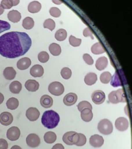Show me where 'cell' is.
Masks as SVG:
<instances>
[{"mask_svg":"<svg viewBox=\"0 0 132 149\" xmlns=\"http://www.w3.org/2000/svg\"><path fill=\"white\" fill-rule=\"evenodd\" d=\"M44 74V69L41 65L36 64L30 68V74L34 77H41Z\"/></svg>","mask_w":132,"mask_h":149,"instance_id":"2e32d148","label":"cell"},{"mask_svg":"<svg viewBox=\"0 0 132 149\" xmlns=\"http://www.w3.org/2000/svg\"><path fill=\"white\" fill-rule=\"evenodd\" d=\"M97 75L94 72H89L84 78L85 83L88 86H92L97 81Z\"/></svg>","mask_w":132,"mask_h":149,"instance_id":"cb8c5ba5","label":"cell"},{"mask_svg":"<svg viewBox=\"0 0 132 149\" xmlns=\"http://www.w3.org/2000/svg\"><path fill=\"white\" fill-rule=\"evenodd\" d=\"M109 102L116 104L119 102H125L126 98L123 88L118 89L117 91H112L109 95Z\"/></svg>","mask_w":132,"mask_h":149,"instance_id":"3957f363","label":"cell"},{"mask_svg":"<svg viewBox=\"0 0 132 149\" xmlns=\"http://www.w3.org/2000/svg\"><path fill=\"white\" fill-rule=\"evenodd\" d=\"M10 29V24L8 22L0 20V33L9 30Z\"/></svg>","mask_w":132,"mask_h":149,"instance_id":"60d3db41","label":"cell"},{"mask_svg":"<svg viewBox=\"0 0 132 149\" xmlns=\"http://www.w3.org/2000/svg\"><path fill=\"white\" fill-rule=\"evenodd\" d=\"M77 108L79 111H81L84 109L85 108H89L90 109H93L92 105H91L90 102H88L87 101H82L79 103L77 105Z\"/></svg>","mask_w":132,"mask_h":149,"instance_id":"f35d334b","label":"cell"},{"mask_svg":"<svg viewBox=\"0 0 132 149\" xmlns=\"http://www.w3.org/2000/svg\"><path fill=\"white\" fill-rule=\"evenodd\" d=\"M20 130L16 126H12L7 131V138L10 141H16L18 139L20 136Z\"/></svg>","mask_w":132,"mask_h":149,"instance_id":"52a82bcc","label":"cell"},{"mask_svg":"<svg viewBox=\"0 0 132 149\" xmlns=\"http://www.w3.org/2000/svg\"><path fill=\"white\" fill-rule=\"evenodd\" d=\"M4 100V96L2 93H0V105L2 104Z\"/></svg>","mask_w":132,"mask_h":149,"instance_id":"7dc6e473","label":"cell"},{"mask_svg":"<svg viewBox=\"0 0 132 149\" xmlns=\"http://www.w3.org/2000/svg\"><path fill=\"white\" fill-rule=\"evenodd\" d=\"M91 145L95 148H99L104 143V139L101 136L95 134L91 136L89 139Z\"/></svg>","mask_w":132,"mask_h":149,"instance_id":"5bb4252c","label":"cell"},{"mask_svg":"<svg viewBox=\"0 0 132 149\" xmlns=\"http://www.w3.org/2000/svg\"><path fill=\"white\" fill-rule=\"evenodd\" d=\"M4 12V9H3V8L2 7L1 5L0 4V15H2Z\"/></svg>","mask_w":132,"mask_h":149,"instance_id":"c3c4849f","label":"cell"},{"mask_svg":"<svg viewBox=\"0 0 132 149\" xmlns=\"http://www.w3.org/2000/svg\"><path fill=\"white\" fill-rule=\"evenodd\" d=\"M3 75L5 79L8 80H12L16 77V72L12 67H7L4 70Z\"/></svg>","mask_w":132,"mask_h":149,"instance_id":"44dd1931","label":"cell"},{"mask_svg":"<svg viewBox=\"0 0 132 149\" xmlns=\"http://www.w3.org/2000/svg\"><path fill=\"white\" fill-rule=\"evenodd\" d=\"M26 116L30 121H36L40 116L39 111L36 108L30 107L26 110Z\"/></svg>","mask_w":132,"mask_h":149,"instance_id":"4fadbf2b","label":"cell"},{"mask_svg":"<svg viewBox=\"0 0 132 149\" xmlns=\"http://www.w3.org/2000/svg\"><path fill=\"white\" fill-rule=\"evenodd\" d=\"M86 137L85 135L81 133H78V136L77 138V142L75 145L79 147L83 146L86 143Z\"/></svg>","mask_w":132,"mask_h":149,"instance_id":"d590c367","label":"cell"},{"mask_svg":"<svg viewBox=\"0 0 132 149\" xmlns=\"http://www.w3.org/2000/svg\"><path fill=\"white\" fill-rule=\"evenodd\" d=\"M19 104V100L16 98L11 97L7 100L6 106L9 109L15 110L18 107Z\"/></svg>","mask_w":132,"mask_h":149,"instance_id":"d6a6232c","label":"cell"},{"mask_svg":"<svg viewBox=\"0 0 132 149\" xmlns=\"http://www.w3.org/2000/svg\"><path fill=\"white\" fill-rule=\"evenodd\" d=\"M129 125L128 120L124 117H120L115 122L116 128L121 132L125 131L128 129Z\"/></svg>","mask_w":132,"mask_h":149,"instance_id":"8fae6325","label":"cell"},{"mask_svg":"<svg viewBox=\"0 0 132 149\" xmlns=\"http://www.w3.org/2000/svg\"><path fill=\"white\" fill-rule=\"evenodd\" d=\"M52 149H65V148L62 144L57 143L54 145Z\"/></svg>","mask_w":132,"mask_h":149,"instance_id":"bcb514c9","label":"cell"},{"mask_svg":"<svg viewBox=\"0 0 132 149\" xmlns=\"http://www.w3.org/2000/svg\"><path fill=\"white\" fill-rule=\"evenodd\" d=\"M77 100V96L74 93H69L66 94L63 99L64 104L67 106L74 105Z\"/></svg>","mask_w":132,"mask_h":149,"instance_id":"9a60e30c","label":"cell"},{"mask_svg":"<svg viewBox=\"0 0 132 149\" xmlns=\"http://www.w3.org/2000/svg\"><path fill=\"white\" fill-rule=\"evenodd\" d=\"M49 55L46 51H41L38 54V58L41 63H46L49 60Z\"/></svg>","mask_w":132,"mask_h":149,"instance_id":"74e56055","label":"cell"},{"mask_svg":"<svg viewBox=\"0 0 132 149\" xmlns=\"http://www.w3.org/2000/svg\"><path fill=\"white\" fill-rule=\"evenodd\" d=\"M48 90L53 95L60 96L64 92L65 88L59 82L54 81L49 84Z\"/></svg>","mask_w":132,"mask_h":149,"instance_id":"5b68a950","label":"cell"},{"mask_svg":"<svg viewBox=\"0 0 132 149\" xmlns=\"http://www.w3.org/2000/svg\"><path fill=\"white\" fill-rule=\"evenodd\" d=\"M57 138L55 133L53 132H48L44 134V140L47 143L51 144L55 142Z\"/></svg>","mask_w":132,"mask_h":149,"instance_id":"f546056e","label":"cell"},{"mask_svg":"<svg viewBox=\"0 0 132 149\" xmlns=\"http://www.w3.org/2000/svg\"><path fill=\"white\" fill-rule=\"evenodd\" d=\"M81 118L84 121L88 122L92 120L93 118V113L92 110L90 109L89 108H85L84 109L81 111Z\"/></svg>","mask_w":132,"mask_h":149,"instance_id":"d4e9b609","label":"cell"},{"mask_svg":"<svg viewBox=\"0 0 132 149\" xmlns=\"http://www.w3.org/2000/svg\"><path fill=\"white\" fill-rule=\"evenodd\" d=\"M67 37V32L66 30L63 29H60L57 31L55 34L56 40L61 42L66 39Z\"/></svg>","mask_w":132,"mask_h":149,"instance_id":"4dcf8cb0","label":"cell"},{"mask_svg":"<svg viewBox=\"0 0 132 149\" xmlns=\"http://www.w3.org/2000/svg\"><path fill=\"white\" fill-rule=\"evenodd\" d=\"M8 147V142L4 139H0V149H7Z\"/></svg>","mask_w":132,"mask_h":149,"instance_id":"f6af8a7d","label":"cell"},{"mask_svg":"<svg viewBox=\"0 0 132 149\" xmlns=\"http://www.w3.org/2000/svg\"><path fill=\"white\" fill-rule=\"evenodd\" d=\"M10 149H22V148H21V147L15 145V146H14L13 147H12Z\"/></svg>","mask_w":132,"mask_h":149,"instance_id":"681fc988","label":"cell"},{"mask_svg":"<svg viewBox=\"0 0 132 149\" xmlns=\"http://www.w3.org/2000/svg\"><path fill=\"white\" fill-rule=\"evenodd\" d=\"M83 58L84 60L85 61V62L88 65H93V58L91 56V55H89V54H84L83 56Z\"/></svg>","mask_w":132,"mask_h":149,"instance_id":"7bdbcfd3","label":"cell"},{"mask_svg":"<svg viewBox=\"0 0 132 149\" xmlns=\"http://www.w3.org/2000/svg\"><path fill=\"white\" fill-rule=\"evenodd\" d=\"M26 143L31 148H36L38 147L40 143L39 137L36 134H30L28 135L26 139Z\"/></svg>","mask_w":132,"mask_h":149,"instance_id":"ba28073f","label":"cell"},{"mask_svg":"<svg viewBox=\"0 0 132 149\" xmlns=\"http://www.w3.org/2000/svg\"><path fill=\"white\" fill-rule=\"evenodd\" d=\"M97 129L102 134L109 135L113 132V126L112 123L109 120L106 119H103L98 124Z\"/></svg>","mask_w":132,"mask_h":149,"instance_id":"277c9868","label":"cell"},{"mask_svg":"<svg viewBox=\"0 0 132 149\" xmlns=\"http://www.w3.org/2000/svg\"><path fill=\"white\" fill-rule=\"evenodd\" d=\"M53 2H54V3H56V4H57V5H59V3H58V2L59 3H62L61 2H60V1H58V2H57V1H53Z\"/></svg>","mask_w":132,"mask_h":149,"instance_id":"f907efd6","label":"cell"},{"mask_svg":"<svg viewBox=\"0 0 132 149\" xmlns=\"http://www.w3.org/2000/svg\"><path fill=\"white\" fill-rule=\"evenodd\" d=\"M34 23L35 22L33 19L30 17H28L23 19L22 26L26 30H30L34 27Z\"/></svg>","mask_w":132,"mask_h":149,"instance_id":"1f68e13d","label":"cell"},{"mask_svg":"<svg viewBox=\"0 0 132 149\" xmlns=\"http://www.w3.org/2000/svg\"><path fill=\"white\" fill-rule=\"evenodd\" d=\"M91 50L93 54L97 55L104 53L106 51L104 47L100 42H97L93 45L91 48Z\"/></svg>","mask_w":132,"mask_h":149,"instance_id":"4316f807","label":"cell"},{"mask_svg":"<svg viewBox=\"0 0 132 149\" xmlns=\"http://www.w3.org/2000/svg\"><path fill=\"white\" fill-rule=\"evenodd\" d=\"M49 50L51 54L54 56H58L62 52V49L59 45L56 43H52L50 45Z\"/></svg>","mask_w":132,"mask_h":149,"instance_id":"f1b7e54d","label":"cell"},{"mask_svg":"<svg viewBox=\"0 0 132 149\" xmlns=\"http://www.w3.org/2000/svg\"><path fill=\"white\" fill-rule=\"evenodd\" d=\"M22 88V84L18 81L12 82L9 86L10 91L14 94H19L21 92Z\"/></svg>","mask_w":132,"mask_h":149,"instance_id":"83f0119b","label":"cell"},{"mask_svg":"<svg viewBox=\"0 0 132 149\" xmlns=\"http://www.w3.org/2000/svg\"><path fill=\"white\" fill-rule=\"evenodd\" d=\"M40 104L44 108H49L52 106L53 104V100L50 96L44 95L40 98Z\"/></svg>","mask_w":132,"mask_h":149,"instance_id":"ffe728a7","label":"cell"},{"mask_svg":"<svg viewBox=\"0 0 132 149\" xmlns=\"http://www.w3.org/2000/svg\"><path fill=\"white\" fill-rule=\"evenodd\" d=\"M108 65V60L105 56H101L99 58L95 63V68L101 71L104 70Z\"/></svg>","mask_w":132,"mask_h":149,"instance_id":"7402d4cb","label":"cell"},{"mask_svg":"<svg viewBox=\"0 0 132 149\" xmlns=\"http://www.w3.org/2000/svg\"><path fill=\"white\" fill-rule=\"evenodd\" d=\"M13 116L8 112H3L0 114V123L3 125L8 126L13 122Z\"/></svg>","mask_w":132,"mask_h":149,"instance_id":"7c38bea8","label":"cell"},{"mask_svg":"<svg viewBox=\"0 0 132 149\" xmlns=\"http://www.w3.org/2000/svg\"><path fill=\"white\" fill-rule=\"evenodd\" d=\"M25 87L30 92H36L39 88V84L35 80L29 79L25 83Z\"/></svg>","mask_w":132,"mask_h":149,"instance_id":"e0dca14e","label":"cell"},{"mask_svg":"<svg viewBox=\"0 0 132 149\" xmlns=\"http://www.w3.org/2000/svg\"><path fill=\"white\" fill-rule=\"evenodd\" d=\"M83 35L85 37H91L93 40L94 39V37L93 36V31H91V29L89 28H85L83 31Z\"/></svg>","mask_w":132,"mask_h":149,"instance_id":"ee69618b","label":"cell"},{"mask_svg":"<svg viewBox=\"0 0 132 149\" xmlns=\"http://www.w3.org/2000/svg\"><path fill=\"white\" fill-rule=\"evenodd\" d=\"M7 18L13 23L18 22L21 20V13L16 10H12L7 14Z\"/></svg>","mask_w":132,"mask_h":149,"instance_id":"d6986e66","label":"cell"},{"mask_svg":"<svg viewBox=\"0 0 132 149\" xmlns=\"http://www.w3.org/2000/svg\"><path fill=\"white\" fill-rule=\"evenodd\" d=\"M32 44V40L26 33H6L0 36V54L7 58H16L24 55Z\"/></svg>","mask_w":132,"mask_h":149,"instance_id":"6da1fadb","label":"cell"},{"mask_svg":"<svg viewBox=\"0 0 132 149\" xmlns=\"http://www.w3.org/2000/svg\"><path fill=\"white\" fill-rule=\"evenodd\" d=\"M49 13L52 16L55 18H58L60 17L62 13L60 9L56 7H51L49 10Z\"/></svg>","mask_w":132,"mask_h":149,"instance_id":"b9f144b4","label":"cell"},{"mask_svg":"<svg viewBox=\"0 0 132 149\" xmlns=\"http://www.w3.org/2000/svg\"><path fill=\"white\" fill-rule=\"evenodd\" d=\"M124 79L122 71L118 70L115 72L113 76L111 77V84L114 88L122 86Z\"/></svg>","mask_w":132,"mask_h":149,"instance_id":"8992f818","label":"cell"},{"mask_svg":"<svg viewBox=\"0 0 132 149\" xmlns=\"http://www.w3.org/2000/svg\"><path fill=\"white\" fill-rule=\"evenodd\" d=\"M69 42L70 44L72 46L78 47L81 44L82 40L80 38H77L73 35H70L69 38Z\"/></svg>","mask_w":132,"mask_h":149,"instance_id":"ab89813d","label":"cell"},{"mask_svg":"<svg viewBox=\"0 0 132 149\" xmlns=\"http://www.w3.org/2000/svg\"><path fill=\"white\" fill-rule=\"evenodd\" d=\"M31 63L32 62L30 58L28 57H25L20 59L18 61L17 65L19 70H25L29 68L31 65Z\"/></svg>","mask_w":132,"mask_h":149,"instance_id":"ac0fdd59","label":"cell"},{"mask_svg":"<svg viewBox=\"0 0 132 149\" xmlns=\"http://www.w3.org/2000/svg\"><path fill=\"white\" fill-rule=\"evenodd\" d=\"M92 100L97 105H100L104 102L105 100V93L101 90L94 91L91 95Z\"/></svg>","mask_w":132,"mask_h":149,"instance_id":"30bf717a","label":"cell"},{"mask_svg":"<svg viewBox=\"0 0 132 149\" xmlns=\"http://www.w3.org/2000/svg\"><path fill=\"white\" fill-rule=\"evenodd\" d=\"M111 74L109 72H105L101 74L100 77V80L103 84H109L111 80Z\"/></svg>","mask_w":132,"mask_h":149,"instance_id":"836d02e7","label":"cell"},{"mask_svg":"<svg viewBox=\"0 0 132 149\" xmlns=\"http://www.w3.org/2000/svg\"><path fill=\"white\" fill-rule=\"evenodd\" d=\"M28 11L32 14L37 13L41 9V4L38 1H32L28 5Z\"/></svg>","mask_w":132,"mask_h":149,"instance_id":"603a6c76","label":"cell"},{"mask_svg":"<svg viewBox=\"0 0 132 149\" xmlns=\"http://www.w3.org/2000/svg\"><path fill=\"white\" fill-rule=\"evenodd\" d=\"M60 74L63 78L65 79H69L71 77L72 75V71L69 68H64L61 70Z\"/></svg>","mask_w":132,"mask_h":149,"instance_id":"8d00e7d4","label":"cell"},{"mask_svg":"<svg viewBox=\"0 0 132 149\" xmlns=\"http://www.w3.org/2000/svg\"><path fill=\"white\" fill-rule=\"evenodd\" d=\"M60 117L59 114L52 110L44 112L42 116V124L48 129L56 127L58 125Z\"/></svg>","mask_w":132,"mask_h":149,"instance_id":"7a4b0ae2","label":"cell"},{"mask_svg":"<svg viewBox=\"0 0 132 149\" xmlns=\"http://www.w3.org/2000/svg\"><path fill=\"white\" fill-rule=\"evenodd\" d=\"M44 27L52 31L55 28V22L52 19H47L44 23Z\"/></svg>","mask_w":132,"mask_h":149,"instance_id":"e575fe53","label":"cell"},{"mask_svg":"<svg viewBox=\"0 0 132 149\" xmlns=\"http://www.w3.org/2000/svg\"><path fill=\"white\" fill-rule=\"evenodd\" d=\"M77 133L73 131L67 132L63 136V141L65 142L66 144L69 146H72L73 144H75L77 139Z\"/></svg>","mask_w":132,"mask_h":149,"instance_id":"9c48e42d","label":"cell"},{"mask_svg":"<svg viewBox=\"0 0 132 149\" xmlns=\"http://www.w3.org/2000/svg\"><path fill=\"white\" fill-rule=\"evenodd\" d=\"M19 3V0H3L1 1V5L3 9H9L12 6H17Z\"/></svg>","mask_w":132,"mask_h":149,"instance_id":"484cf974","label":"cell"}]
</instances>
